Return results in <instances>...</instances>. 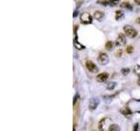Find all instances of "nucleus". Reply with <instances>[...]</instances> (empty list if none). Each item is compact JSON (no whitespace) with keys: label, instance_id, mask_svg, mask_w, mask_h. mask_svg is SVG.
Returning <instances> with one entry per match:
<instances>
[{"label":"nucleus","instance_id":"obj_27","mask_svg":"<svg viewBox=\"0 0 140 131\" xmlns=\"http://www.w3.org/2000/svg\"><path fill=\"white\" fill-rule=\"evenodd\" d=\"M137 83H138V85L140 86V77H139V79H138V81H137Z\"/></svg>","mask_w":140,"mask_h":131},{"label":"nucleus","instance_id":"obj_17","mask_svg":"<svg viewBox=\"0 0 140 131\" xmlns=\"http://www.w3.org/2000/svg\"><path fill=\"white\" fill-rule=\"evenodd\" d=\"M134 72H135V73L137 76L140 77V66L139 65L135 66V67H134Z\"/></svg>","mask_w":140,"mask_h":131},{"label":"nucleus","instance_id":"obj_10","mask_svg":"<svg viewBox=\"0 0 140 131\" xmlns=\"http://www.w3.org/2000/svg\"><path fill=\"white\" fill-rule=\"evenodd\" d=\"M120 112L124 115H130L132 114L131 110L130 109H128V108H123V109H121Z\"/></svg>","mask_w":140,"mask_h":131},{"label":"nucleus","instance_id":"obj_8","mask_svg":"<svg viewBox=\"0 0 140 131\" xmlns=\"http://www.w3.org/2000/svg\"><path fill=\"white\" fill-rule=\"evenodd\" d=\"M108 78H109V73H100V74L97 75L96 80H97L99 82H104V81H106L108 80Z\"/></svg>","mask_w":140,"mask_h":131},{"label":"nucleus","instance_id":"obj_22","mask_svg":"<svg viewBox=\"0 0 140 131\" xmlns=\"http://www.w3.org/2000/svg\"><path fill=\"white\" fill-rule=\"evenodd\" d=\"M138 128H139V126H138V124H135V126H134V131H137L138 130Z\"/></svg>","mask_w":140,"mask_h":131},{"label":"nucleus","instance_id":"obj_9","mask_svg":"<svg viewBox=\"0 0 140 131\" xmlns=\"http://www.w3.org/2000/svg\"><path fill=\"white\" fill-rule=\"evenodd\" d=\"M94 18H95V19H96L97 21H102V20L103 19V18H104V13L102 12V11H95Z\"/></svg>","mask_w":140,"mask_h":131},{"label":"nucleus","instance_id":"obj_3","mask_svg":"<svg viewBox=\"0 0 140 131\" xmlns=\"http://www.w3.org/2000/svg\"><path fill=\"white\" fill-rule=\"evenodd\" d=\"M80 20L82 24H88L92 23V16L88 12H82L80 16Z\"/></svg>","mask_w":140,"mask_h":131},{"label":"nucleus","instance_id":"obj_25","mask_svg":"<svg viewBox=\"0 0 140 131\" xmlns=\"http://www.w3.org/2000/svg\"><path fill=\"white\" fill-rule=\"evenodd\" d=\"M121 54H122V51H119V52H117V56H121Z\"/></svg>","mask_w":140,"mask_h":131},{"label":"nucleus","instance_id":"obj_19","mask_svg":"<svg viewBox=\"0 0 140 131\" xmlns=\"http://www.w3.org/2000/svg\"><path fill=\"white\" fill-rule=\"evenodd\" d=\"M121 73L124 75H128L129 73H130V68H123V69L121 70Z\"/></svg>","mask_w":140,"mask_h":131},{"label":"nucleus","instance_id":"obj_20","mask_svg":"<svg viewBox=\"0 0 140 131\" xmlns=\"http://www.w3.org/2000/svg\"><path fill=\"white\" fill-rule=\"evenodd\" d=\"M126 52H127L128 54H131V53L133 52V46H131V45H129L127 48H126Z\"/></svg>","mask_w":140,"mask_h":131},{"label":"nucleus","instance_id":"obj_11","mask_svg":"<svg viewBox=\"0 0 140 131\" xmlns=\"http://www.w3.org/2000/svg\"><path fill=\"white\" fill-rule=\"evenodd\" d=\"M120 127L117 124H111L108 131H120Z\"/></svg>","mask_w":140,"mask_h":131},{"label":"nucleus","instance_id":"obj_28","mask_svg":"<svg viewBox=\"0 0 140 131\" xmlns=\"http://www.w3.org/2000/svg\"><path fill=\"white\" fill-rule=\"evenodd\" d=\"M139 130H140V126H139Z\"/></svg>","mask_w":140,"mask_h":131},{"label":"nucleus","instance_id":"obj_13","mask_svg":"<svg viewBox=\"0 0 140 131\" xmlns=\"http://www.w3.org/2000/svg\"><path fill=\"white\" fill-rule=\"evenodd\" d=\"M124 18V12L122 11H116V20H121Z\"/></svg>","mask_w":140,"mask_h":131},{"label":"nucleus","instance_id":"obj_7","mask_svg":"<svg viewBox=\"0 0 140 131\" xmlns=\"http://www.w3.org/2000/svg\"><path fill=\"white\" fill-rule=\"evenodd\" d=\"M99 105V100H98L97 98H92L90 99L89 100V106H88V108H89L90 110H95L97 108V106Z\"/></svg>","mask_w":140,"mask_h":131},{"label":"nucleus","instance_id":"obj_4","mask_svg":"<svg viewBox=\"0 0 140 131\" xmlns=\"http://www.w3.org/2000/svg\"><path fill=\"white\" fill-rule=\"evenodd\" d=\"M98 62L102 66H104L106 64H108V62H109V57H108V55L103 54V53H101L99 54V56H98Z\"/></svg>","mask_w":140,"mask_h":131},{"label":"nucleus","instance_id":"obj_12","mask_svg":"<svg viewBox=\"0 0 140 131\" xmlns=\"http://www.w3.org/2000/svg\"><path fill=\"white\" fill-rule=\"evenodd\" d=\"M120 6L122 7V8L128 9V10H131V9H132V6L130 5V3H128V2H123V3L121 4Z\"/></svg>","mask_w":140,"mask_h":131},{"label":"nucleus","instance_id":"obj_18","mask_svg":"<svg viewBox=\"0 0 140 131\" xmlns=\"http://www.w3.org/2000/svg\"><path fill=\"white\" fill-rule=\"evenodd\" d=\"M74 43H75V46H76V48L78 49V50H82V49H84V48H85L84 45H81L80 43L76 42V41H74Z\"/></svg>","mask_w":140,"mask_h":131},{"label":"nucleus","instance_id":"obj_2","mask_svg":"<svg viewBox=\"0 0 140 131\" xmlns=\"http://www.w3.org/2000/svg\"><path fill=\"white\" fill-rule=\"evenodd\" d=\"M112 124L111 123V120L110 118H108V117H105V118L102 119L99 122V129L101 131H106V130H109V128L110 127V125Z\"/></svg>","mask_w":140,"mask_h":131},{"label":"nucleus","instance_id":"obj_16","mask_svg":"<svg viewBox=\"0 0 140 131\" xmlns=\"http://www.w3.org/2000/svg\"><path fill=\"white\" fill-rule=\"evenodd\" d=\"M116 86V82H109L107 85V89H109V90H112V89H114L115 87Z\"/></svg>","mask_w":140,"mask_h":131},{"label":"nucleus","instance_id":"obj_23","mask_svg":"<svg viewBox=\"0 0 140 131\" xmlns=\"http://www.w3.org/2000/svg\"><path fill=\"white\" fill-rule=\"evenodd\" d=\"M134 2H135L137 5H140V0H134Z\"/></svg>","mask_w":140,"mask_h":131},{"label":"nucleus","instance_id":"obj_5","mask_svg":"<svg viewBox=\"0 0 140 131\" xmlns=\"http://www.w3.org/2000/svg\"><path fill=\"white\" fill-rule=\"evenodd\" d=\"M126 44V39H125V36L124 34L120 33L117 37L116 40V46H123Z\"/></svg>","mask_w":140,"mask_h":131},{"label":"nucleus","instance_id":"obj_14","mask_svg":"<svg viewBox=\"0 0 140 131\" xmlns=\"http://www.w3.org/2000/svg\"><path fill=\"white\" fill-rule=\"evenodd\" d=\"M120 0H108V5L110 6H116L119 4Z\"/></svg>","mask_w":140,"mask_h":131},{"label":"nucleus","instance_id":"obj_6","mask_svg":"<svg viewBox=\"0 0 140 131\" xmlns=\"http://www.w3.org/2000/svg\"><path fill=\"white\" fill-rule=\"evenodd\" d=\"M86 67L88 68V71H90L91 73H97V71H98L97 66L95 65L92 61H90V60H88V61L86 62Z\"/></svg>","mask_w":140,"mask_h":131},{"label":"nucleus","instance_id":"obj_24","mask_svg":"<svg viewBox=\"0 0 140 131\" xmlns=\"http://www.w3.org/2000/svg\"><path fill=\"white\" fill-rule=\"evenodd\" d=\"M76 15H78V11H75V13H74V18H75V17H76Z\"/></svg>","mask_w":140,"mask_h":131},{"label":"nucleus","instance_id":"obj_21","mask_svg":"<svg viewBox=\"0 0 140 131\" xmlns=\"http://www.w3.org/2000/svg\"><path fill=\"white\" fill-rule=\"evenodd\" d=\"M78 98H79V95L78 94H76V95L75 96V99H74V105L76 103V100H78Z\"/></svg>","mask_w":140,"mask_h":131},{"label":"nucleus","instance_id":"obj_26","mask_svg":"<svg viewBox=\"0 0 140 131\" xmlns=\"http://www.w3.org/2000/svg\"><path fill=\"white\" fill-rule=\"evenodd\" d=\"M137 23H140V18H137Z\"/></svg>","mask_w":140,"mask_h":131},{"label":"nucleus","instance_id":"obj_1","mask_svg":"<svg viewBox=\"0 0 140 131\" xmlns=\"http://www.w3.org/2000/svg\"><path fill=\"white\" fill-rule=\"evenodd\" d=\"M124 34H125L127 37L129 38H131V39H133V38H136L137 36V31L135 29L134 27H132V26L130 25H125L124 26Z\"/></svg>","mask_w":140,"mask_h":131},{"label":"nucleus","instance_id":"obj_15","mask_svg":"<svg viewBox=\"0 0 140 131\" xmlns=\"http://www.w3.org/2000/svg\"><path fill=\"white\" fill-rule=\"evenodd\" d=\"M113 45H114V44H113L112 41H108L105 45V48L107 49L108 51H110V50H112Z\"/></svg>","mask_w":140,"mask_h":131}]
</instances>
